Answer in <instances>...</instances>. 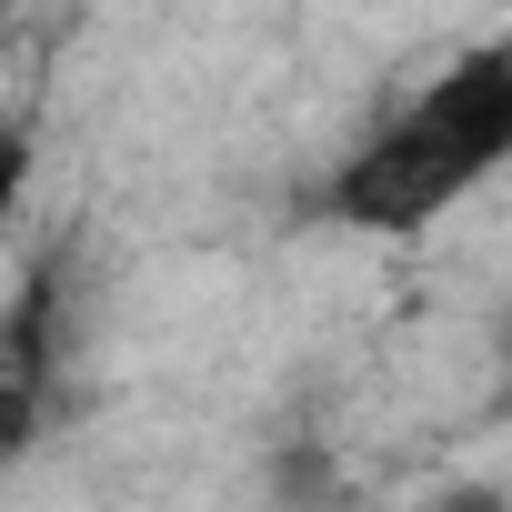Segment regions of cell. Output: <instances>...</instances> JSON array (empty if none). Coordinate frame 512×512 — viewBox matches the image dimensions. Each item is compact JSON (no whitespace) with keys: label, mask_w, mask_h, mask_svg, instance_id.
<instances>
[{"label":"cell","mask_w":512,"mask_h":512,"mask_svg":"<svg viewBox=\"0 0 512 512\" xmlns=\"http://www.w3.org/2000/svg\"><path fill=\"white\" fill-rule=\"evenodd\" d=\"M412 512H512V492H502L492 472H452V482H432Z\"/></svg>","instance_id":"3957f363"},{"label":"cell","mask_w":512,"mask_h":512,"mask_svg":"<svg viewBox=\"0 0 512 512\" xmlns=\"http://www.w3.org/2000/svg\"><path fill=\"white\" fill-rule=\"evenodd\" d=\"M272 512H342L352 502V482H342V452L322 442V432H292V442H272Z\"/></svg>","instance_id":"7a4b0ae2"},{"label":"cell","mask_w":512,"mask_h":512,"mask_svg":"<svg viewBox=\"0 0 512 512\" xmlns=\"http://www.w3.org/2000/svg\"><path fill=\"white\" fill-rule=\"evenodd\" d=\"M31 201V131L0 121V231H11V211Z\"/></svg>","instance_id":"277c9868"},{"label":"cell","mask_w":512,"mask_h":512,"mask_svg":"<svg viewBox=\"0 0 512 512\" xmlns=\"http://www.w3.org/2000/svg\"><path fill=\"white\" fill-rule=\"evenodd\" d=\"M31 442V372H0V462Z\"/></svg>","instance_id":"5b68a950"},{"label":"cell","mask_w":512,"mask_h":512,"mask_svg":"<svg viewBox=\"0 0 512 512\" xmlns=\"http://www.w3.org/2000/svg\"><path fill=\"white\" fill-rule=\"evenodd\" d=\"M512 151V41H472L462 61H442L412 101H392L322 181V211L382 241L432 231L442 211H462Z\"/></svg>","instance_id":"6da1fadb"}]
</instances>
